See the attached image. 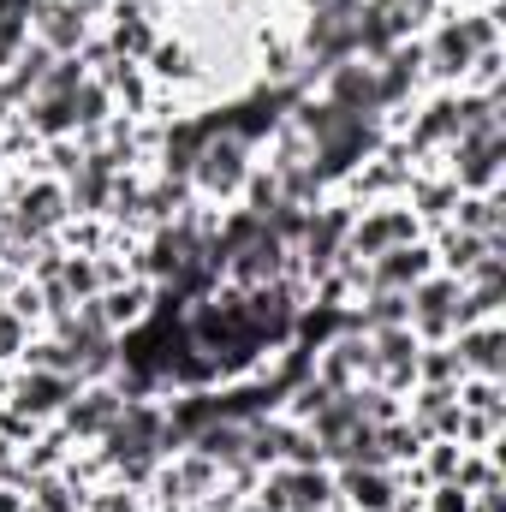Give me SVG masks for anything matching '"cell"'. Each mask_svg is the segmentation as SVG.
<instances>
[{
    "label": "cell",
    "mask_w": 506,
    "mask_h": 512,
    "mask_svg": "<svg viewBox=\"0 0 506 512\" xmlns=\"http://www.w3.org/2000/svg\"><path fill=\"white\" fill-rule=\"evenodd\" d=\"M66 387H72L66 376H36V382H24V387H18V405H24V411H54Z\"/></svg>",
    "instance_id": "5b68a950"
},
{
    "label": "cell",
    "mask_w": 506,
    "mask_h": 512,
    "mask_svg": "<svg viewBox=\"0 0 506 512\" xmlns=\"http://www.w3.org/2000/svg\"><path fill=\"white\" fill-rule=\"evenodd\" d=\"M114 417H120V399H114V393H90V399L72 411V429H114Z\"/></svg>",
    "instance_id": "277c9868"
},
{
    "label": "cell",
    "mask_w": 506,
    "mask_h": 512,
    "mask_svg": "<svg viewBox=\"0 0 506 512\" xmlns=\"http://www.w3.org/2000/svg\"><path fill=\"white\" fill-rule=\"evenodd\" d=\"M12 346H18V316H6V310H0V358H6Z\"/></svg>",
    "instance_id": "8992f818"
},
{
    "label": "cell",
    "mask_w": 506,
    "mask_h": 512,
    "mask_svg": "<svg viewBox=\"0 0 506 512\" xmlns=\"http://www.w3.org/2000/svg\"><path fill=\"white\" fill-rule=\"evenodd\" d=\"M209 191H227V185H239L245 179V137H209L203 143V155H197V167H191Z\"/></svg>",
    "instance_id": "6da1fadb"
},
{
    "label": "cell",
    "mask_w": 506,
    "mask_h": 512,
    "mask_svg": "<svg viewBox=\"0 0 506 512\" xmlns=\"http://www.w3.org/2000/svg\"><path fill=\"white\" fill-rule=\"evenodd\" d=\"M399 239H411V215L387 209V215H370V221L352 233V251L346 256H381L387 245H399Z\"/></svg>",
    "instance_id": "7a4b0ae2"
},
{
    "label": "cell",
    "mask_w": 506,
    "mask_h": 512,
    "mask_svg": "<svg viewBox=\"0 0 506 512\" xmlns=\"http://www.w3.org/2000/svg\"><path fill=\"white\" fill-rule=\"evenodd\" d=\"M36 30L48 36V48H72V42L84 36V12H78V6H42Z\"/></svg>",
    "instance_id": "3957f363"
}]
</instances>
